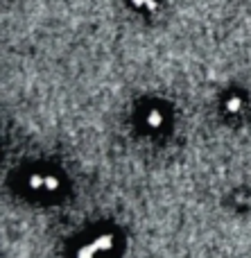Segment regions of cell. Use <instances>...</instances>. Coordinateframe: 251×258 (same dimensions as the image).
I'll return each mask as SVG.
<instances>
[{
    "label": "cell",
    "instance_id": "1",
    "mask_svg": "<svg viewBox=\"0 0 251 258\" xmlns=\"http://www.w3.org/2000/svg\"><path fill=\"white\" fill-rule=\"evenodd\" d=\"M136 9H147V12H152V9H156V3L154 0H134Z\"/></svg>",
    "mask_w": 251,
    "mask_h": 258
}]
</instances>
